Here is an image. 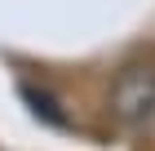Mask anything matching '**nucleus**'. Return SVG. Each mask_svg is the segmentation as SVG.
<instances>
[{"instance_id":"nucleus-1","label":"nucleus","mask_w":155,"mask_h":151,"mask_svg":"<svg viewBox=\"0 0 155 151\" xmlns=\"http://www.w3.org/2000/svg\"><path fill=\"white\" fill-rule=\"evenodd\" d=\"M111 111L124 129H142L155 120V62H133L115 76Z\"/></svg>"}]
</instances>
